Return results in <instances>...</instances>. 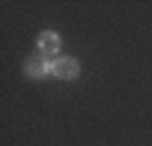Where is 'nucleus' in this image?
<instances>
[{
  "label": "nucleus",
  "mask_w": 152,
  "mask_h": 146,
  "mask_svg": "<svg viewBox=\"0 0 152 146\" xmlns=\"http://www.w3.org/2000/svg\"><path fill=\"white\" fill-rule=\"evenodd\" d=\"M52 73L57 79H76L79 76V62H76L73 57H57L54 62H52Z\"/></svg>",
  "instance_id": "f257e3e1"
},
{
  "label": "nucleus",
  "mask_w": 152,
  "mask_h": 146,
  "mask_svg": "<svg viewBox=\"0 0 152 146\" xmlns=\"http://www.w3.org/2000/svg\"><path fill=\"white\" fill-rule=\"evenodd\" d=\"M38 51L44 54V57H54L57 51H60V35H57L54 30H44L41 35H38Z\"/></svg>",
  "instance_id": "f03ea898"
},
{
  "label": "nucleus",
  "mask_w": 152,
  "mask_h": 146,
  "mask_svg": "<svg viewBox=\"0 0 152 146\" xmlns=\"http://www.w3.org/2000/svg\"><path fill=\"white\" fill-rule=\"evenodd\" d=\"M25 70H27V76H33V79H44L46 73H52V62L44 57V54H33V57L25 62Z\"/></svg>",
  "instance_id": "7ed1b4c3"
}]
</instances>
